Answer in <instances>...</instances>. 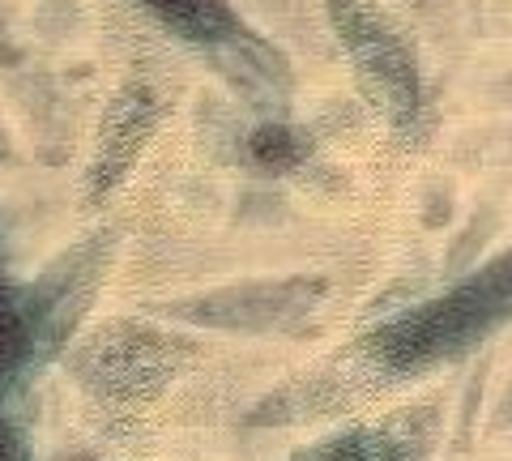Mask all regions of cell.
<instances>
[{"label": "cell", "instance_id": "cell-1", "mask_svg": "<svg viewBox=\"0 0 512 461\" xmlns=\"http://www.w3.org/2000/svg\"><path fill=\"white\" fill-rule=\"evenodd\" d=\"M512 316V248L487 261L478 274L448 286L444 295L402 312L372 333V355L397 372H419L457 359Z\"/></svg>", "mask_w": 512, "mask_h": 461}, {"label": "cell", "instance_id": "cell-2", "mask_svg": "<svg viewBox=\"0 0 512 461\" xmlns=\"http://www.w3.org/2000/svg\"><path fill=\"white\" fill-rule=\"evenodd\" d=\"M355 461H372V457H355ZM376 461H380V457H376Z\"/></svg>", "mask_w": 512, "mask_h": 461}]
</instances>
